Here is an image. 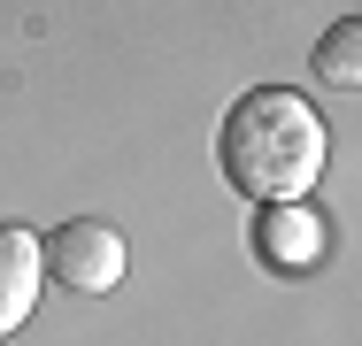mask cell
Segmentation results:
<instances>
[{
	"label": "cell",
	"mask_w": 362,
	"mask_h": 346,
	"mask_svg": "<svg viewBox=\"0 0 362 346\" xmlns=\"http://www.w3.org/2000/svg\"><path fill=\"white\" fill-rule=\"evenodd\" d=\"M47 285V239L31 223H0V339H16Z\"/></svg>",
	"instance_id": "3957f363"
},
{
	"label": "cell",
	"mask_w": 362,
	"mask_h": 346,
	"mask_svg": "<svg viewBox=\"0 0 362 346\" xmlns=\"http://www.w3.org/2000/svg\"><path fill=\"white\" fill-rule=\"evenodd\" d=\"M124 231L116 223H100V215H77V223H62L54 239H47V270L62 277L70 292H116L124 285Z\"/></svg>",
	"instance_id": "7a4b0ae2"
},
{
	"label": "cell",
	"mask_w": 362,
	"mask_h": 346,
	"mask_svg": "<svg viewBox=\"0 0 362 346\" xmlns=\"http://www.w3.org/2000/svg\"><path fill=\"white\" fill-rule=\"evenodd\" d=\"M324 154H332V131L324 116L286 93V85H255L247 100H231L216 131V162L223 177L247 193V201H308V185L324 177Z\"/></svg>",
	"instance_id": "6da1fadb"
},
{
	"label": "cell",
	"mask_w": 362,
	"mask_h": 346,
	"mask_svg": "<svg viewBox=\"0 0 362 346\" xmlns=\"http://www.w3.org/2000/svg\"><path fill=\"white\" fill-rule=\"evenodd\" d=\"M316 77H324V85L362 93V16H339V23L316 39Z\"/></svg>",
	"instance_id": "5b68a950"
},
{
	"label": "cell",
	"mask_w": 362,
	"mask_h": 346,
	"mask_svg": "<svg viewBox=\"0 0 362 346\" xmlns=\"http://www.w3.org/2000/svg\"><path fill=\"white\" fill-rule=\"evenodd\" d=\"M255 246H262V262L270 270H316L324 254H332V231H324V215L300 201H270L262 208V223H255Z\"/></svg>",
	"instance_id": "277c9868"
}]
</instances>
